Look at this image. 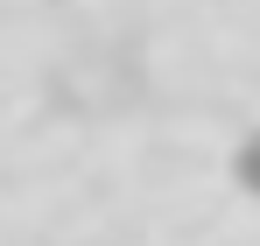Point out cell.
I'll list each match as a JSON object with an SVG mask.
<instances>
[{
    "mask_svg": "<svg viewBox=\"0 0 260 246\" xmlns=\"http://www.w3.org/2000/svg\"><path fill=\"white\" fill-rule=\"evenodd\" d=\"M232 183H239L246 197H260V127L239 141V148H232Z\"/></svg>",
    "mask_w": 260,
    "mask_h": 246,
    "instance_id": "1",
    "label": "cell"
}]
</instances>
